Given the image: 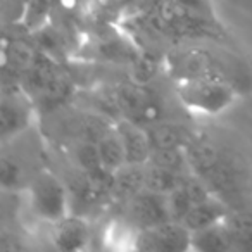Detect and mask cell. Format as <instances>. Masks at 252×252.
Instances as JSON below:
<instances>
[{
  "instance_id": "18",
  "label": "cell",
  "mask_w": 252,
  "mask_h": 252,
  "mask_svg": "<svg viewBox=\"0 0 252 252\" xmlns=\"http://www.w3.org/2000/svg\"><path fill=\"white\" fill-rule=\"evenodd\" d=\"M73 94V81L67 74H64L63 71H56L50 81L45 85L42 92L38 94V98L43 105L47 107H57L59 104L66 102Z\"/></svg>"
},
{
  "instance_id": "13",
  "label": "cell",
  "mask_w": 252,
  "mask_h": 252,
  "mask_svg": "<svg viewBox=\"0 0 252 252\" xmlns=\"http://www.w3.org/2000/svg\"><path fill=\"white\" fill-rule=\"evenodd\" d=\"M185 152L190 169H192V173H195L199 176L207 175L223 159L221 152L211 142H207L206 138L197 137V135L189 142V145L185 147Z\"/></svg>"
},
{
  "instance_id": "21",
  "label": "cell",
  "mask_w": 252,
  "mask_h": 252,
  "mask_svg": "<svg viewBox=\"0 0 252 252\" xmlns=\"http://www.w3.org/2000/svg\"><path fill=\"white\" fill-rule=\"evenodd\" d=\"M36 54L38 52L23 40H12L5 47V64H11L12 71L16 69L23 74L36 59Z\"/></svg>"
},
{
  "instance_id": "22",
  "label": "cell",
  "mask_w": 252,
  "mask_h": 252,
  "mask_svg": "<svg viewBox=\"0 0 252 252\" xmlns=\"http://www.w3.org/2000/svg\"><path fill=\"white\" fill-rule=\"evenodd\" d=\"M73 158L81 173H90L95 169L102 168L100 161V152H98V145L94 140H78L73 147Z\"/></svg>"
},
{
  "instance_id": "26",
  "label": "cell",
  "mask_w": 252,
  "mask_h": 252,
  "mask_svg": "<svg viewBox=\"0 0 252 252\" xmlns=\"http://www.w3.org/2000/svg\"><path fill=\"white\" fill-rule=\"evenodd\" d=\"M173 2H175L180 9H183V11H187V12L204 16V18H209V19H216L211 0H173Z\"/></svg>"
},
{
  "instance_id": "6",
  "label": "cell",
  "mask_w": 252,
  "mask_h": 252,
  "mask_svg": "<svg viewBox=\"0 0 252 252\" xmlns=\"http://www.w3.org/2000/svg\"><path fill=\"white\" fill-rule=\"evenodd\" d=\"M126 204H128L131 221L137 224L138 230L171 221L169 220L168 202H166L164 193H158L144 189Z\"/></svg>"
},
{
  "instance_id": "23",
  "label": "cell",
  "mask_w": 252,
  "mask_h": 252,
  "mask_svg": "<svg viewBox=\"0 0 252 252\" xmlns=\"http://www.w3.org/2000/svg\"><path fill=\"white\" fill-rule=\"evenodd\" d=\"M161 71L159 59L152 54H138L137 59L131 63V81L142 87H149Z\"/></svg>"
},
{
  "instance_id": "15",
  "label": "cell",
  "mask_w": 252,
  "mask_h": 252,
  "mask_svg": "<svg viewBox=\"0 0 252 252\" xmlns=\"http://www.w3.org/2000/svg\"><path fill=\"white\" fill-rule=\"evenodd\" d=\"M98 152H100V161L102 168H105L107 171H119L123 166H126V152L123 140L119 137V133L116 131V126L111 131L104 135L100 140H97Z\"/></svg>"
},
{
  "instance_id": "2",
  "label": "cell",
  "mask_w": 252,
  "mask_h": 252,
  "mask_svg": "<svg viewBox=\"0 0 252 252\" xmlns=\"http://www.w3.org/2000/svg\"><path fill=\"white\" fill-rule=\"evenodd\" d=\"M30 204L40 220L57 223L67 216L71 197L66 185L49 169H43L30 185Z\"/></svg>"
},
{
  "instance_id": "27",
  "label": "cell",
  "mask_w": 252,
  "mask_h": 252,
  "mask_svg": "<svg viewBox=\"0 0 252 252\" xmlns=\"http://www.w3.org/2000/svg\"><path fill=\"white\" fill-rule=\"evenodd\" d=\"M121 0H98V4L104 5V7H109V5H114V4H119Z\"/></svg>"
},
{
  "instance_id": "5",
  "label": "cell",
  "mask_w": 252,
  "mask_h": 252,
  "mask_svg": "<svg viewBox=\"0 0 252 252\" xmlns=\"http://www.w3.org/2000/svg\"><path fill=\"white\" fill-rule=\"evenodd\" d=\"M140 251H192V231L182 221H166L156 226L140 228L135 237Z\"/></svg>"
},
{
  "instance_id": "1",
  "label": "cell",
  "mask_w": 252,
  "mask_h": 252,
  "mask_svg": "<svg viewBox=\"0 0 252 252\" xmlns=\"http://www.w3.org/2000/svg\"><path fill=\"white\" fill-rule=\"evenodd\" d=\"M176 95L189 111L220 114L237 98L233 85L224 78H195L176 81Z\"/></svg>"
},
{
  "instance_id": "12",
  "label": "cell",
  "mask_w": 252,
  "mask_h": 252,
  "mask_svg": "<svg viewBox=\"0 0 252 252\" xmlns=\"http://www.w3.org/2000/svg\"><path fill=\"white\" fill-rule=\"evenodd\" d=\"M192 251L197 252H230L238 251L237 242L224 221L192 233Z\"/></svg>"
},
{
  "instance_id": "10",
  "label": "cell",
  "mask_w": 252,
  "mask_h": 252,
  "mask_svg": "<svg viewBox=\"0 0 252 252\" xmlns=\"http://www.w3.org/2000/svg\"><path fill=\"white\" fill-rule=\"evenodd\" d=\"M151 140V147L154 149H171V147H187L189 142L195 137L189 126L176 121H156L145 126Z\"/></svg>"
},
{
  "instance_id": "14",
  "label": "cell",
  "mask_w": 252,
  "mask_h": 252,
  "mask_svg": "<svg viewBox=\"0 0 252 252\" xmlns=\"http://www.w3.org/2000/svg\"><path fill=\"white\" fill-rule=\"evenodd\" d=\"M145 189V164H126L114 173L112 197L128 202Z\"/></svg>"
},
{
  "instance_id": "25",
  "label": "cell",
  "mask_w": 252,
  "mask_h": 252,
  "mask_svg": "<svg viewBox=\"0 0 252 252\" xmlns=\"http://www.w3.org/2000/svg\"><path fill=\"white\" fill-rule=\"evenodd\" d=\"M0 173H2V187L4 189H16L19 185V182H21V168L9 156L2 158Z\"/></svg>"
},
{
  "instance_id": "17",
  "label": "cell",
  "mask_w": 252,
  "mask_h": 252,
  "mask_svg": "<svg viewBox=\"0 0 252 252\" xmlns=\"http://www.w3.org/2000/svg\"><path fill=\"white\" fill-rule=\"evenodd\" d=\"M56 7V0H28L21 16V25L26 32L36 33L45 28Z\"/></svg>"
},
{
  "instance_id": "19",
  "label": "cell",
  "mask_w": 252,
  "mask_h": 252,
  "mask_svg": "<svg viewBox=\"0 0 252 252\" xmlns=\"http://www.w3.org/2000/svg\"><path fill=\"white\" fill-rule=\"evenodd\" d=\"M183 175L169 171L164 168H158L154 164H145V189L158 193H169L171 190L182 185Z\"/></svg>"
},
{
  "instance_id": "3",
  "label": "cell",
  "mask_w": 252,
  "mask_h": 252,
  "mask_svg": "<svg viewBox=\"0 0 252 252\" xmlns=\"http://www.w3.org/2000/svg\"><path fill=\"white\" fill-rule=\"evenodd\" d=\"M166 69L169 76L176 81L195 80V78H224L216 57L209 50L200 47L171 50L166 56Z\"/></svg>"
},
{
  "instance_id": "11",
  "label": "cell",
  "mask_w": 252,
  "mask_h": 252,
  "mask_svg": "<svg viewBox=\"0 0 252 252\" xmlns=\"http://www.w3.org/2000/svg\"><path fill=\"white\" fill-rule=\"evenodd\" d=\"M230 209L231 207L223 199L213 195L211 199L204 200V202L193 204L192 209L189 211V214H187L182 223L193 233V231L204 230V228L213 226V224L223 221Z\"/></svg>"
},
{
  "instance_id": "24",
  "label": "cell",
  "mask_w": 252,
  "mask_h": 252,
  "mask_svg": "<svg viewBox=\"0 0 252 252\" xmlns=\"http://www.w3.org/2000/svg\"><path fill=\"white\" fill-rule=\"evenodd\" d=\"M166 202H168V213L171 221H183L193 206L192 199L182 185L178 189L171 190L169 193H166Z\"/></svg>"
},
{
  "instance_id": "8",
  "label": "cell",
  "mask_w": 252,
  "mask_h": 252,
  "mask_svg": "<svg viewBox=\"0 0 252 252\" xmlns=\"http://www.w3.org/2000/svg\"><path fill=\"white\" fill-rule=\"evenodd\" d=\"M30 125V109L25 102L21 90L4 94L0 107V137L2 142H9L18 137Z\"/></svg>"
},
{
  "instance_id": "4",
  "label": "cell",
  "mask_w": 252,
  "mask_h": 252,
  "mask_svg": "<svg viewBox=\"0 0 252 252\" xmlns=\"http://www.w3.org/2000/svg\"><path fill=\"white\" fill-rule=\"evenodd\" d=\"M147 87H142L133 81L130 83H119L112 88V95L116 98V104L123 118L131 119L142 126H147L151 123L161 121V105L158 98H154L147 90Z\"/></svg>"
},
{
  "instance_id": "9",
  "label": "cell",
  "mask_w": 252,
  "mask_h": 252,
  "mask_svg": "<svg viewBox=\"0 0 252 252\" xmlns=\"http://www.w3.org/2000/svg\"><path fill=\"white\" fill-rule=\"evenodd\" d=\"M52 240L54 245L61 251H81L87 247L90 240V231L88 224L80 214H67L63 220L54 223Z\"/></svg>"
},
{
  "instance_id": "7",
  "label": "cell",
  "mask_w": 252,
  "mask_h": 252,
  "mask_svg": "<svg viewBox=\"0 0 252 252\" xmlns=\"http://www.w3.org/2000/svg\"><path fill=\"white\" fill-rule=\"evenodd\" d=\"M116 131L119 133L125 145L126 162L128 164H147L151 159V140L145 126L131 121V119L121 118L116 121Z\"/></svg>"
},
{
  "instance_id": "20",
  "label": "cell",
  "mask_w": 252,
  "mask_h": 252,
  "mask_svg": "<svg viewBox=\"0 0 252 252\" xmlns=\"http://www.w3.org/2000/svg\"><path fill=\"white\" fill-rule=\"evenodd\" d=\"M149 164H154L158 168H164L169 171L180 173V175H185V173L192 171L189 164V159H187L185 147H171V149H154L151 152V159H149Z\"/></svg>"
},
{
  "instance_id": "16",
  "label": "cell",
  "mask_w": 252,
  "mask_h": 252,
  "mask_svg": "<svg viewBox=\"0 0 252 252\" xmlns=\"http://www.w3.org/2000/svg\"><path fill=\"white\" fill-rule=\"evenodd\" d=\"M223 221L230 230V233L233 235L238 251L240 249H252V213L231 207Z\"/></svg>"
}]
</instances>
